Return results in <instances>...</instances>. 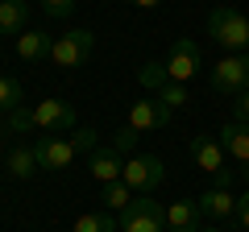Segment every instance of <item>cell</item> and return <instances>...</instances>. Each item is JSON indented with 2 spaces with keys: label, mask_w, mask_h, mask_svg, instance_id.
Segmentation results:
<instances>
[{
  "label": "cell",
  "mask_w": 249,
  "mask_h": 232,
  "mask_svg": "<svg viewBox=\"0 0 249 232\" xmlns=\"http://www.w3.org/2000/svg\"><path fill=\"white\" fill-rule=\"evenodd\" d=\"M29 129H42V133H71L75 129V108L67 99H42L34 108H17L9 112V133H29Z\"/></svg>",
  "instance_id": "1"
},
{
  "label": "cell",
  "mask_w": 249,
  "mask_h": 232,
  "mask_svg": "<svg viewBox=\"0 0 249 232\" xmlns=\"http://www.w3.org/2000/svg\"><path fill=\"white\" fill-rule=\"evenodd\" d=\"M96 145V129H79L75 137L67 133H46L42 141H34V153H37V170H67L83 149Z\"/></svg>",
  "instance_id": "2"
},
{
  "label": "cell",
  "mask_w": 249,
  "mask_h": 232,
  "mask_svg": "<svg viewBox=\"0 0 249 232\" xmlns=\"http://www.w3.org/2000/svg\"><path fill=\"white\" fill-rule=\"evenodd\" d=\"M208 33L224 46L229 54H245L249 50V17L232 4H220V9L208 13Z\"/></svg>",
  "instance_id": "3"
},
{
  "label": "cell",
  "mask_w": 249,
  "mask_h": 232,
  "mask_svg": "<svg viewBox=\"0 0 249 232\" xmlns=\"http://www.w3.org/2000/svg\"><path fill=\"white\" fill-rule=\"evenodd\" d=\"M208 83H212L216 96H232V99H237L241 91H249V50L245 54H224L220 63L212 66Z\"/></svg>",
  "instance_id": "4"
},
{
  "label": "cell",
  "mask_w": 249,
  "mask_h": 232,
  "mask_svg": "<svg viewBox=\"0 0 249 232\" xmlns=\"http://www.w3.org/2000/svg\"><path fill=\"white\" fill-rule=\"evenodd\" d=\"M91 46H96V33H91V29H67V33L54 37V46H50V63L58 66V71H75V66L88 63Z\"/></svg>",
  "instance_id": "5"
},
{
  "label": "cell",
  "mask_w": 249,
  "mask_h": 232,
  "mask_svg": "<svg viewBox=\"0 0 249 232\" xmlns=\"http://www.w3.org/2000/svg\"><path fill=\"white\" fill-rule=\"evenodd\" d=\"M162 179H166V166H162L158 153H129V158H124V174H121V182H129L137 195H150V191H158Z\"/></svg>",
  "instance_id": "6"
},
{
  "label": "cell",
  "mask_w": 249,
  "mask_h": 232,
  "mask_svg": "<svg viewBox=\"0 0 249 232\" xmlns=\"http://www.w3.org/2000/svg\"><path fill=\"white\" fill-rule=\"evenodd\" d=\"M121 232H166V207L158 199L137 195L133 203L121 212Z\"/></svg>",
  "instance_id": "7"
},
{
  "label": "cell",
  "mask_w": 249,
  "mask_h": 232,
  "mask_svg": "<svg viewBox=\"0 0 249 232\" xmlns=\"http://www.w3.org/2000/svg\"><path fill=\"white\" fill-rule=\"evenodd\" d=\"M199 66H204V58H199V46L191 42V37H178L175 46H170V54H166V75H170V83H191L199 75Z\"/></svg>",
  "instance_id": "8"
},
{
  "label": "cell",
  "mask_w": 249,
  "mask_h": 232,
  "mask_svg": "<svg viewBox=\"0 0 249 232\" xmlns=\"http://www.w3.org/2000/svg\"><path fill=\"white\" fill-rule=\"evenodd\" d=\"M187 149H191L196 166L204 170V174H212V179H220L224 170H232V166H229V153H224V145L216 141V137H208V133H196L191 141H187Z\"/></svg>",
  "instance_id": "9"
},
{
  "label": "cell",
  "mask_w": 249,
  "mask_h": 232,
  "mask_svg": "<svg viewBox=\"0 0 249 232\" xmlns=\"http://www.w3.org/2000/svg\"><path fill=\"white\" fill-rule=\"evenodd\" d=\"M166 125H170V108L162 104L158 96L137 99V104L129 108V129H133V133H150V129H166Z\"/></svg>",
  "instance_id": "10"
},
{
  "label": "cell",
  "mask_w": 249,
  "mask_h": 232,
  "mask_svg": "<svg viewBox=\"0 0 249 232\" xmlns=\"http://www.w3.org/2000/svg\"><path fill=\"white\" fill-rule=\"evenodd\" d=\"M216 141L224 145L229 162L241 166V174H249V125H241V120H224L220 133H216Z\"/></svg>",
  "instance_id": "11"
},
{
  "label": "cell",
  "mask_w": 249,
  "mask_h": 232,
  "mask_svg": "<svg viewBox=\"0 0 249 232\" xmlns=\"http://www.w3.org/2000/svg\"><path fill=\"white\" fill-rule=\"evenodd\" d=\"M91 179L100 182V187H108V182H121V174H124V149L121 145H108V149H96L91 153Z\"/></svg>",
  "instance_id": "12"
},
{
  "label": "cell",
  "mask_w": 249,
  "mask_h": 232,
  "mask_svg": "<svg viewBox=\"0 0 249 232\" xmlns=\"http://www.w3.org/2000/svg\"><path fill=\"white\" fill-rule=\"evenodd\" d=\"M199 228H204L199 199H175L166 207V232H199Z\"/></svg>",
  "instance_id": "13"
},
{
  "label": "cell",
  "mask_w": 249,
  "mask_h": 232,
  "mask_svg": "<svg viewBox=\"0 0 249 232\" xmlns=\"http://www.w3.org/2000/svg\"><path fill=\"white\" fill-rule=\"evenodd\" d=\"M50 46H54L50 33L25 29V33H17V58L21 63H42V58H50Z\"/></svg>",
  "instance_id": "14"
},
{
  "label": "cell",
  "mask_w": 249,
  "mask_h": 232,
  "mask_svg": "<svg viewBox=\"0 0 249 232\" xmlns=\"http://www.w3.org/2000/svg\"><path fill=\"white\" fill-rule=\"evenodd\" d=\"M199 212H204L208 220H229V215L237 212V195H232V191L212 187V191H204V195H199Z\"/></svg>",
  "instance_id": "15"
},
{
  "label": "cell",
  "mask_w": 249,
  "mask_h": 232,
  "mask_svg": "<svg viewBox=\"0 0 249 232\" xmlns=\"http://www.w3.org/2000/svg\"><path fill=\"white\" fill-rule=\"evenodd\" d=\"M29 0H0V33H25Z\"/></svg>",
  "instance_id": "16"
},
{
  "label": "cell",
  "mask_w": 249,
  "mask_h": 232,
  "mask_svg": "<svg viewBox=\"0 0 249 232\" xmlns=\"http://www.w3.org/2000/svg\"><path fill=\"white\" fill-rule=\"evenodd\" d=\"M71 232H121V215H112L108 207H100V212H88V215H79Z\"/></svg>",
  "instance_id": "17"
},
{
  "label": "cell",
  "mask_w": 249,
  "mask_h": 232,
  "mask_svg": "<svg viewBox=\"0 0 249 232\" xmlns=\"http://www.w3.org/2000/svg\"><path fill=\"white\" fill-rule=\"evenodd\" d=\"M4 166H9L13 179H34V174H37V153H34V145H17V149L4 158Z\"/></svg>",
  "instance_id": "18"
},
{
  "label": "cell",
  "mask_w": 249,
  "mask_h": 232,
  "mask_svg": "<svg viewBox=\"0 0 249 232\" xmlns=\"http://www.w3.org/2000/svg\"><path fill=\"white\" fill-rule=\"evenodd\" d=\"M100 199H104V207H108L112 215H121L124 207H129V203L137 199V191L129 187V182H108V187H104V195H100Z\"/></svg>",
  "instance_id": "19"
},
{
  "label": "cell",
  "mask_w": 249,
  "mask_h": 232,
  "mask_svg": "<svg viewBox=\"0 0 249 232\" xmlns=\"http://www.w3.org/2000/svg\"><path fill=\"white\" fill-rule=\"evenodd\" d=\"M137 79H142V87H150L154 96H158V91L170 83V75H166V63H142V66H137Z\"/></svg>",
  "instance_id": "20"
},
{
  "label": "cell",
  "mask_w": 249,
  "mask_h": 232,
  "mask_svg": "<svg viewBox=\"0 0 249 232\" xmlns=\"http://www.w3.org/2000/svg\"><path fill=\"white\" fill-rule=\"evenodd\" d=\"M21 108V83L13 75H0V112H17Z\"/></svg>",
  "instance_id": "21"
},
{
  "label": "cell",
  "mask_w": 249,
  "mask_h": 232,
  "mask_svg": "<svg viewBox=\"0 0 249 232\" xmlns=\"http://www.w3.org/2000/svg\"><path fill=\"white\" fill-rule=\"evenodd\" d=\"M158 99L170 108V112H175V108H183V104H187V87H183V83H166V87L158 91Z\"/></svg>",
  "instance_id": "22"
},
{
  "label": "cell",
  "mask_w": 249,
  "mask_h": 232,
  "mask_svg": "<svg viewBox=\"0 0 249 232\" xmlns=\"http://www.w3.org/2000/svg\"><path fill=\"white\" fill-rule=\"evenodd\" d=\"M42 13L54 17V21H67L75 13V0H42Z\"/></svg>",
  "instance_id": "23"
},
{
  "label": "cell",
  "mask_w": 249,
  "mask_h": 232,
  "mask_svg": "<svg viewBox=\"0 0 249 232\" xmlns=\"http://www.w3.org/2000/svg\"><path fill=\"white\" fill-rule=\"evenodd\" d=\"M232 220L249 232V191H241V195H237V212H232Z\"/></svg>",
  "instance_id": "24"
},
{
  "label": "cell",
  "mask_w": 249,
  "mask_h": 232,
  "mask_svg": "<svg viewBox=\"0 0 249 232\" xmlns=\"http://www.w3.org/2000/svg\"><path fill=\"white\" fill-rule=\"evenodd\" d=\"M232 120H241V125H249V91H241V96L232 99Z\"/></svg>",
  "instance_id": "25"
},
{
  "label": "cell",
  "mask_w": 249,
  "mask_h": 232,
  "mask_svg": "<svg viewBox=\"0 0 249 232\" xmlns=\"http://www.w3.org/2000/svg\"><path fill=\"white\" fill-rule=\"evenodd\" d=\"M129 4H137V9H158L162 0H129Z\"/></svg>",
  "instance_id": "26"
},
{
  "label": "cell",
  "mask_w": 249,
  "mask_h": 232,
  "mask_svg": "<svg viewBox=\"0 0 249 232\" xmlns=\"http://www.w3.org/2000/svg\"><path fill=\"white\" fill-rule=\"evenodd\" d=\"M199 232H224V228H199Z\"/></svg>",
  "instance_id": "27"
}]
</instances>
